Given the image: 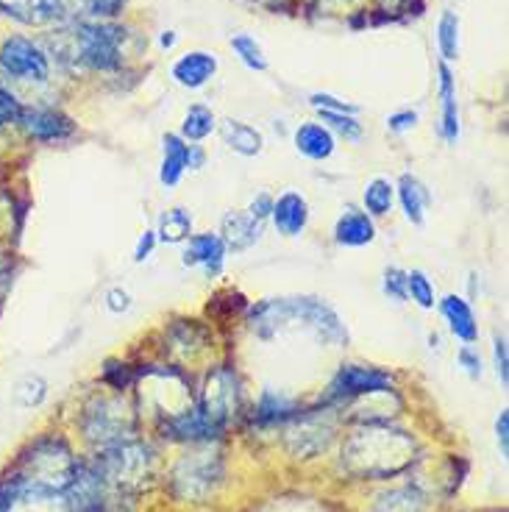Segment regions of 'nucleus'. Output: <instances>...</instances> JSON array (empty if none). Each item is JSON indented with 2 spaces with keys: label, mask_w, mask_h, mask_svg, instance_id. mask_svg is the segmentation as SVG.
Instances as JSON below:
<instances>
[{
  "label": "nucleus",
  "mask_w": 509,
  "mask_h": 512,
  "mask_svg": "<svg viewBox=\"0 0 509 512\" xmlns=\"http://www.w3.org/2000/svg\"><path fill=\"white\" fill-rule=\"evenodd\" d=\"M270 209H273V201H270V195H265V192H262V195H259V198L254 201V204H251L248 215H251V218H256V220H265L270 215Z\"/></svg>",
  "instance_id": "nucleus-46"
},
{
  "label": "nucleus",
  "mask_w": 509,
  "mask_h": 512,
  "mask_svg": "<svg viewBox=\"0 0 509 512\" xmlns=\"http://www.w3.org/2000/svg\"><path fill=\"white\" fill-rule=\"evenodd\" d=\"M106 307L112 309V312H126L131 307V295L126 290L115 287V290H109V295H106Z\"/></svg>",
  "instance_id": "nucleus-43"
},
{
  "label": "nucleus",
  "mask_w": 509,
  "mask_h": 512,
  "mask_svg": "<svg viewBox=\"0 0 509 512\" xmlns=\"http://www.w3.org/2000/svg\"><path fill=\"white\" fill-rule=\"evenodd\" d=\"M159 45H162V48H173V45H176V34H173V31H165L162 39H159Z\"/></svg>",
  "instance_id": "nucleus-48"
},
{
  "label": "nucleus",
  "mask_w": 509,
  "mask_h": 512,
  "mask_svg": "<svg viewBox=\"0 0 509 512\" xmlns=\"http://www.w3.org/2000/svg\"><path fill=\"white\" fill-rule=\"evenodd\" d=\"M507 340L504 337H496V371L498 379L507 384Z\"/></svg>",
  "instance_id": "nucleus-45"
},
{
  "label": "nucleus",
  "mask_w": 509,
  "mask_h": 512,
  "mask_svg": "<svg viewBox=\"0 0 509 512\" xmlns=\"http://www.w3.org/2000/svg\"><path fill=\"white\" fill-rule=\"evenodd\" d=\"M457 359H459V365L465 368V373H468L471 379H479V376H482V357H479L473 348H468V346L459 348Z\"/></svg>",
  "instance_id": "nucleus-41"
},
{
  "label": "nucleus",
  "mask_w": 509,
  "mask_h": 512,
  "mask_svg": "<svg viewBox=\"0 0 509 512\" xmlns=\"http://www.w3.org/2000/svg\"><path fill=\"white\" fill-rule=\"evenodd\" d=\"M217 73V56L206 51L184 53L179 62L173 64V78L187 90H201L209 78Z\"/></svg>",
  "instance_id": "nucleus-18"
},
{
  "label": "nucleus",
  "mask_w": 509,
  "mask_h": 512,
  "mask_svg": "<svg viewBox=\"0 0 509 512\" xmlns=\"http://www.w3.org/2000/svg\"><path fill=\"white\" fill-rule=\"evenodd\" d=\"M3 287H6V284H3V273H0V295H3Z\"/></svg>",
  "instance_id": "nucleus-50"
},
{
  "label": "nucleus",
  "mask_w": 509,
  "mask_h": 512,
  "mask_svg": "<svg viewBox=\"0 0 509 512\" xmlns=\"http://www.w3.org/2000/svg\"><path fill=\"white\" fill-rule=\"evenodd\" d=\"M81 12L87 17H95V20H109V17H117V14L126 9L128 0H73Z\"/></svg>",
  "instance_id": "nucleus-36"
},
{
  "label": "nucleus",
  "mask_w": 509,
  "mask_h": 512,
  "mask_svg": "<svg viewBox=\"0 0 509 512\" xmlns=\"http://www.w3.org/2000/svg\"><path fill=\"white\" fill-rule=\"evenodd\" d=\"M6 270V259H3V254H0V273Z\"/></svg>",
  "instance_id": "nucleus-49"
},
{
  "label": "nucleus",
  "mask_w": 509,
  "mask_h": 512,
  "mask_svg": "<svg viewBox=\"0 0 509 512\" xmlns=\"http://www.w3.org/2000/svg\"><path fill=\"white\" fill-rule=\"evenodd\" d=\"M231 48L234 53L240 56L245 67H251V70H268V59H265V51H262V45L256 42L254 37H248V34H234L231 37Z\"/></svg>",
  "instance_id": "nucleus-33"
},
{
  "label": "nucleus",
  "mask_w": 509,
  "mask_h": 512,
  "mask_svg": "<svg viewBox=\"0 0 509 512\" xmlns=\"http://www.w3.org/2000/svg\"><path fill=\"white\" fill-rule=\"evenodd\" d=\"M295 415V401L293 398L281 396V393H273V390H265L259 404H256V421L265 423V426H273V423L293 421Z\"/></svg>",
  "instance_id": "nucleus-28"
},
{
  "label": "nucleus",
  "mask_w": 509,
  "mask_h": 512,
  "mask_svg": "<svg viewBox=\"0 0 509 512\" xmlns=\"http://www.w3.org/2000/svg\"><path fill=\"white\" fill-rule=\"evenodd\" d=\"M92 462L115 493H131L148 482L153 471V451L137 437H126L98 448V457Z\"/></svg>",
  "instance_id": "nucleus-5"
},
{
  "label": "nucleus",
  "mask_w": 509,
  "mask_h": 512,
  "mask_svg": "<svg viewBox=\"0 0 509 512\" xmlns=\"http://www.w3.org/2000/svg\"><path fill=\"white\" fill-rule=\"evenodd\" d=\"M159 240L167 245H179L184 243L192 234V218L184 212V209H170L159 218Z\"/></svg>",
  "instance_id": "nucleus-29"
},
{
  "label": "nucleus",
  "mask_w": 509,
  "mask_h": 512,
  "mask_svg": "<svg viewBox=\"0 0 509 512\" xmlns=\"http://www.w3.org/2000/svg\"><path fill=\"white\" fill-rule=\"evenodd\" d=\"M220 131H223V140H226L231 151H237L242 156H256L265 145L262 134L248 123H240V120H226Z\"/></svg>",
  "instance_id": "nucleus-26"
},
{
  "label": "nucleus",
  "mask_w": 509,
  "mask_h": 512,
  "mask_svg": "<svg viewBox=\"0 0 509 512\" xmlns=\"http://www.w3.org/2000/svg\"><path fill=\"white\" fill-rule=\"evenodd\" d=\"M496 437H498V446H501V454L507 457L509 454V412L501 410L496 421Z\"/></svg>",
  "instance_id": "nucleus-44"
},
{
  "label": "nucleus",
  "mask_w": 509,
  "mask_h": 512,
  "mask_svg": "<svg viewBox=\"0 0 509 512\" xmlns=\"http://www.w3.org/2000/svg\"><path fill=\"white\" fill-rule=\"evenodd\" d=\"M398 198H401V206L407 212L409 223L420 226L426 220V209H429V201H432V195L423 187V181L409 176V173L401 176V181H398Z\"/></svg>",
  "instance_id": "nucleus-24"
},
{
  "label": "nucleus",
  "mask_w": 509,
  "mask_h": 512,
  "mask_svg": "<svg viewBox=\"0 0 509 512\" xmlns=\"http://www.w3.org/2000/svg\"><path fill=\"white\" fill-rule=\"evenodd\" d=\"M365 209H368V215L373 218H384L390 209H393V198L395 190L393 184L387 179H373L368 181V187H365Z\"/></svg>",
  "instance_id": "nucleus-30"
},
{
  "label": "nucleus",
  "mask_w": 509,
  "mask_h": 512,
  "mask_svg": "<svg viewBox=\"0 0 509 512\" xmlns=\"http://www.w3.org/2000/svg\"><path fill=\"white\" fill-rule=\"evenodd\" d=\"M20 115H23V106H20V101H17L12 92L0 84V128L14 126V123L20 120Z\"/></svg>",
  "instance_id": "nucleus-38"
},
{
  "label": "nucleus",
  "mask_w": 509,
  "mask_h": 512,
  "mask_svg": "<svg viewBox=\"0 0 509 512\" xmlns=\"http://www.w3.org/2000/svg\"><path fill=\"white\" fill-rule=\"evenodd\" d=\"M81 432L98 446L134 437L137 415L123 396H95L81 410Z\"/></svg>",
  "instance_id": "nucleus-6"
},
{
  "label": "nucleus",
  "mask_w": 509,
  "mask_h": 512,
  "mask_svg": "<svg viewBox=\"0 0 509 512\" xmlns=\"http://www.w3.org/2000/svg\"><path fill=\"white\" fill-rule=\"evenodd\" d=\"M270 215H273V223L284 237H298L309 223V206H306L304 195L284 192L279 201H273Z\"/></svg>",
  "instance_id": "nucleus-19"
},
{
  "label": "nucleus",
  "mask_w": 509,
  "mask_h": 512,
  "mask_svg": "<svg viewBox=\"0 0 509 512\" xmlns=\"http://www.w3.org/2000/svg\"><path fill=\"white\" fill-rule=\"evenodd\" d=\"M165 159H162V173H159V179L165 187H176L181 181V176L187 173V170H198L201 162H204V154L195 148V145H187V142L181 140L179 134H165Z\"/></svg>",
  "instance_id": "nucleus-16"
},
{
  "label": "nucleus",
  "mask_w": 509,
  "mask_h": 512,
  "mask_svg": "<svg viewBox=\"0 0 509 512\" xmlns=\"http://www.w3.org/2000/svg\"><path fill=\"white\" fill-rule=\"evenodd\" d=\"M384 293L390 295L393 301L404 304L407 301V273L401 268H390L384 273Z\"/></svg>",
  "instance_id": "nucleus-39"
},
{
  "label": "nucleus",
  "mask_w": 509,
  "mask_h": 512,
  "mask_svg": "<svg viewBox=\"0 0 509 512\" xmlns=\"http://www.w3.org/2000/svg\"><path fill=\"white\" fill-rule=\"evenodd\" d=\"M415 460V440L390 423H362L343 446V468L362 479L401 474Z\"/></svg>",
  "instance_id": "nucleus-1"
},
{
  "label": "nucleus",
  "mask_w": 509,
  "mask_h": 512,
  "mask_svg": "<svg viewBox=\"0 0 509 512\" xmlns=\"http://www.w3.org/2000/svg\"><path fill=\"white\" fill-rule=\"evenodd\" d=\"M0 67L17 81L45 84L51 78V59L42 45L28 37H9L0 48Z\"/></svg>",
  "instance_id": "nucleus-10"
},
{
  "label": "nucleus",
  "mask_w": 509,
  "mask_h": 512,
  "mask_svg": "<svg viewBox=\"0 0 509 512\" xmlns=\"http://www.w3.org/2000/svg\"><path fill=\"white\" fill-rule=\"evenodd\" d=\"M223 256H226V243L217 234H195V237H190V245L184 251V265L187 268H204L206 276L215 279L223 270Z\"/></svg>",
  "instance_id": "nucleus-17"
},
{
  "label": "nucleus",
  "mask_w": 509,
  "mask_h": 512,
  "mask_svg": "<svg viewBox=\"0 0 509 512\" xmlns=\"http://www.w3.org/2000/svg\"><path fill=\"white\" fill-rule=\"evenodd\" d=\"M334 435H337L334 410H315L306 412V415H295L284 443H287V451L295 460H312L331 446Z\"/></svg>",
  "instance_id": "nucleus-8"
},
{
  "label": "nucleus",
  "mask_w": 509,
  "mask_h": 512,
  "mask_svg": "<svg viewBox=\"0 0 509 512\" xmlns=\"http://www.w3.org/2000/svg\"><path fill=\"white\" fill-rule=\"evenodd\" d=\"M262 223L265 220H256L251 215H242V212H229L223 218V237L220 240L234 251H248L262 237Z\"/></svg>",
  "instance_id": "nucleus-20"
},
{
  "label": "nucleus",
  "mask_w": 509,
  "mask_h": 512,
  "mask_svg": "<svg viewBox=\"0 0 509 512\" xmlns=\"http://www.w3.org/2000/svg\"><path fill=\"white\" fill-rule=\"evenodd\" d=\"M373 512H426V496L415 485L395 487L390 493L379 496Z\"/></svg>",
  "instance_id": "nucleus-27"
},
{
  "label": "nucleus",
  "mask_w": 509,
  "mask_h": 512,
  "mask_svg": "<svg viewBox=\"0 0 509 512\" xmlns=\"http://www.w3.org/2000/svg\"><path fill=\"white\" fill-rule=\"evenodd\" d=\"M212 131H215V115H212V109H206V106H190V112H187L184 123H181V134L187 140L198 142L209 137Z\"/></svg>",
  "instance_id": "nucleus-31"
},
{
  "label": "nucleus",
  "mask_w": 509,
  "mask_h": 512,
  "mask_svg": "<svg viewBox=\"0 0 509 512\" xmlns=\"http://www.w3.org/2000/svg\"><path fill=\"white\" fill-rule=\"evenodd\" d=\"M437 73H440V101H443V137H446L448 145H454L459 140V109L454 76H451L448 64H440Z\"/></svg>",
  "instance_id": "nucleus-25"
},
{
  "label": "nucleus",
  "mask_w": 509,
  "mask_h": 512,
  "mask_svg": "<svg viewBox=\"0 0 509 512\" xmlns=\"http://www.w3.org/2000/svg\"><path fill=\"white\" fill-rule=\"evenodd\" d=\"M407 295H412V301H415L418 307H434V287L423 270H412V273H407Z\"/></svg>",
  "instance_id": "nucleus-35"
},
{
  "label": "nucleus",
  "mask_w": 509,
  "mask_h": 512,
  "mask_svg": "<svg viewBox=\"0 0 509 512\" xmlns=\"http://www.w3.org/2000/svg\"><path fill=\"white\" fill-rule=\"evenodd\" d=\"M220 432H223V426L209 421L198 407L195 410L187 407L165 421V435L173 440H184V443H212L220 437Z\"/></svg>",
  "instance_id": "nucleus-15"
},
{
  "label": "nucleus",
  "mask_w": 509,
  "mask_h": 512,
  "mask_svg": "<svg viewBox=\"0 0 509 512\" xmlns=\"http://www.w3.org/2000/svg\"><path fill=\"white\" fill-rule=\"evenodd\" d=\"M295 148L298 154H304L306 159H329L334 154V134L331 128L320 126V123H304L295 131Z\"/></svg>",
  "instance_id": "nucleus-23"
},
{
  "label": "nucleus",
  "mask_w": 509,
  "mask_h": 512,
  "mask_svg": "<svg viewBox=\"0 0 509 512\" xmlns=\"http://www.w3.org/2000/svg\"><path fill=\"white\" fill-rule=\"evenodd\" d=\"M126 31L112 23H73L48 37V48L64 64L112 73L123 64Z\"/></svg>",
  "instance_id": "nucleus-3"
},
{
  "label": "nucleus",
  "mask_w": 509,
  "mask_h": 512,
  "mask_svg": "<svg viewBox=\"0 0 509 512\" xmlns=\"http://www.w3.org/2000/svg\"><path fill=\"white\" fill-rule=\"evenodd\" d=\"M76 457L70 446L59 437H39L37 443L20 454V460L12 468L14 476H20L28 485L51 487V490H67L76 474Z\"/></svg>",
  "instance_id": "nucleus-4"
},
{
  "label": "nucleus",
  "mask_w": 509,
  "mask_h": 512,
  "mask_svg": "<svg viewBox=\"0 0 509 512\" xmlns=\"http://www.w3.org/2000/svg\"><path fill=\"white\" fill-rule=\"evenodd\" d=\"M309 101H312V106L320 109V112H340V115H357L359 112L354 103H345L340 101V98H334V95H326V92H315Z\"/></svg>",
  "instance_id": "nucleus-40"
},
{
  "label": "nucleus",
  "mask_w": 509,
  "mask_h": 512,
  "mask_svg": "<svg viewBox=\"0 0 509 512\" xmlns=\"http://www.w3.org/2000/svg\"><path fill=\"white\" fill-rule=\"evenodd\" d=\"M393 387V376L376 368H362V365H345L331 382L329 398L331 401H348V398L359 396H382L390 393Z\"/></svg>",
  "instance_id": "nucleus-12"
},
{
  "label": "nucleus",
  "mask_w": 509,
  "mask_h": 512,
  "mask_svg": "<svg viewBox=\"0 0 509 512\" xmlns=\"http://www.w3.org/2000/svg\"><path fill=\"white\" fill-rule=\"evenodd\" d=\"M0 512H73L67 493L28 485L20 476L0 479Z\"/></svg>",
  "instance_id": "nucleus-9"
},
{
  "label": "nucleus",
  "mask_w": 509,
  "mask_h": 512,
  "mask_svg": "<svg viewBox=\"0 0 509 512\" xmlns=\"http://www.w3.org/2000/svg\"><path fill=\"white\" fill-rule=\"evenodd\" d=\"M415 123H418V115L415 112H398V115L387 117V128L390 131H409V128H415Z\"/></svg>",
  "instance_id": "nucleus-42"
},
{
  "label": "nucleus",
  "mask_w": 509,
  "mask_h": 512,
  "mask_svg": "<svg viewBox=\"0 0 509 512\" xmlns=\"http://www.w3.org/2000/svg\"><path fill=\"white\" fill-rule=\"evenodd\" d=\"M334 237L337 243L348 245V248H362V245L373 243L376 229H373V220L368 212H359V209H345V215L337 220L334 226Z\"/></svg>",
  "instance_id": "nucleus-21"
},
{
  "label": "nucleus",
  "mask_w": 509,
  "mask_h": 512,
  "mask_svg": "<svg viewBox=\"0 0 509 512\" xmlns=\"http://www.w3.org/2000/svg\"><path fill=\"white\" fill-rule=\"evenodd\" d=\"M17 126L23 128L28 137L37 142L67 140V137L76 131L70 117L64 115V112H59V109H48V106H31V109H23Z\"/></svg>",
  "instance_id": "nucleus-13"
},
{
  "label": "nucleus",
  "mask_w": 509,
  "mask_h": 512,
  "mask_svg": "<svg viewBox=\"0 0 509 512\" xmlns=\"http://www.w3.org/2000/svg\"><path fill=\"white\" fill-rule=\"evenodd\" d=\"M223 482V457L212 443L195 446L184 454L173 471V490L184 501H204Z\"/></svg>",
  "instance_id": "nucleus-7"
},
{
  "label": "nucleus",
  "mask_w": 509,
  "mask_h": 512,
  "mask_svg": "<svg viewBox=\"0 0 509 512\" xmlns=\"http://www.w3.org/2000/svg\"><path fill=\"white\" fill-rule=\"evenodd\" d=\"M440 312L446 315L448 329L454 332V337H459L462 343H476L479 326H476L473 309L468 307L465 298H459V295H446L443 304H440Z\"/></svg>",
  "instance_id": "nucleus-22"
},
{
  "label": "nucleus",
  "mask_w": 509,
  "mask_h": 512,
  "mask_svg": "<svg viewBox=\"0 0 509 512\" xmlns=\"http://www.w3.org/2000/svg\"><path fill=\"white\" fill-rule=\"evenodd\" d=\"M437 48L448 62L459 56V17L454 12H443L437 23Z\"/></svg>",
  "instance_id": "nucleus-32"
},
{
  "label": "nucleus",
  "mask_w": 509,
  "mask_h": 512,
  "mask_svg": "<svg viewBox=\"0 0 509 512\" xmlns=\"http://www.w3.org/2000/svg\"><path fill=\"white\" fill-rule=\"evenodd\" d=\"M153 245H156V234H153V231H145V234L140 237V243H137L134 259H137V262H145V259L151 256Z\"/></svg>",
  "instance_id": "nucleus-47"
},
{
  "label": "nucleus",
  "mask_w": 509,
  "mask_h": 512,
  "mask_svg": "<svg viewBox=\"0 0 509 512\" xmlns=\"http://www.w3.org/2000/svg\"><path fill=\"white\" fill-rule=\"evenodd\" d=\"M251 326L262 340H270V337L290 332V329H304V332L318 334L331 343H343L348 337L337 312L318 298H270V301H262L251 312Z\"/></svg>",
  "instance_id": "nucleus-2"
},
{
  "label": "nucleus",
  "mask_w": 509,
  "mask_h": 512,
  "mask_svg": "<svg viewBox=\"0 0 509 512\" xmlns=\"http://www.w3.org/2000/svg\"><path fill=\"white\" fill-rule=\"evenodd\" d=\"M198 410L204 412L209 421H215L217 426L226 429V423L240 410V382H237L234 371L215 368V371L209 373Z\"/></svg>",
  "instance_id": "nucleus-11"
},
{
  "label": "nucleus",
  "mask_w": 509,
  "mask_h": 512,
  "mask_svg": "<svg viewBox=\"0 0 509 512\" xmlns=\"http://www.w3.org/2000/svg\"><path fill=\"white\" fill-rule=\"evenodd\" d=\"M320 117H323V123H329L326 128L340 131V134H345L348 140H359V137H362V126H359L357 117L354 115H340V112H320Z\"/></svg>",
  "instance_id": "nucleus-37"
},
{
  "label": "nucleus",
  "mask_w": 509,
  "mask_h": 512,
  "mask_svg": "<svg viewBox=\"0 0 509 512\" xmlns=\"http://www.w3.org/2000/svg\"><path fill=\"white\" fill-rule=\"evenodd\" d=\"M45 396H48V384L39 376H26L23 382L17 384V390H14V401L20 407H39L45 401Z\"/></svg>",
  "instance_id": "nucleus-34"
},
{
  "label": "nucleus",
  "mask_w": 509,
  "mask_h": 512,
  "mask_svg": "<svg viewBox=\"0 0 509 512\" xmlns=\"http://www.w3.org/2000/svg\"><path fill=\"white\" fill-rule=\"evenodd\" d=\"M0 14L23 26H51L67 14V0H0Z\"/></svg>",
  "instance_id": "nucleus-14"
}]
</instances>
